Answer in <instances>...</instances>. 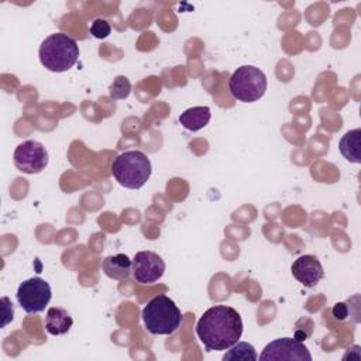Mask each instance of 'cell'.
Here are the masks:
<instances>
[{"label": "cell", "instance_id": "cell-1", "mask_svg": "<svg viewBox=\"0 0 361 361\" xmlns=\"http://www.w3.org/2000/svg\"><path fill=\"white\" fill-rule=\"evenodd\" d=\"M196 334L207 351L228 350L243 334L241 316L230 306H212L197 320Z\"/></svg>", "mask_w": 361, "mask_h": 361}, {"label": "cell", "instance_id": "cell-2", "mask_svg": "<svg viewBox=\"0 0 361 361\" xmlns=\"http://www.w3.org/2000/svg\"><path fill=\"white\" fill-rule=\"evenodd\" d=\"M142 323L151 334L168 336L175 333L182 323V312L166 295H157L148 300L141 312Z\"/></svg>", "mask_w": 361, "mask_h": 361}, {"label": "cell", "instance_id": "cell-3", "mask_svg": "<svg viewBox=\"0 0 361 361\" xmlns=\"http://www.w3.org/2000/svg\"><path fill=\"white\" fill-rule=\"evenodd\" d=\"M79 58L76 41L63 32L47 37L39 45V61L51 72H65L71 69Z\"/></svg>", "mask_w": 361, "mask_h": 361}, {"label": "cell", "instance_id": "cell-4", "mask_svg": "<svg viewBox=\"0 0 361 361\" xmlns=\"http://www.w3.org/2000/svg\"><path fill=\"white\" fill-rule=\"evenodd\" d=\"M114 179L127 189H140L151 176L149 158L137 149L118 154L111 162Z\"/></svg>", "mask_w": 361, "mask_h": 361}, {"label": "cell", "instance_id": "cell-5", "mask_svg": "<svg viewBox=\"0 0 361 361\" xmlns=\"http://www.w3.org/2000/svg\"><path fill=\"white\" fill-rule=\"evenodd\" d=\"M228 90L231 96L240 102H257L267 90V76L257 66L243 65L230 76Z\"/></svg>", "mask_w": 361, "mask_h": 361}, {"label": "cell", "instance_id": "cell-6", "mask_svg": "<svg viewBox=\"0 0 361 361\" xmlns=\"http://www.w3.org/2000/svg\"><path fill=\"white\" fill-rule=\"evenodd\" d=\"M52 296L51 286L39 276L30 278L20 283L17 289V300L27 313H39L49 303Z\"/></svg>", "mask_w": 361, "mask_h": 361}, {"label": "cell", "instance_id": "cell-7", "mask_svg": "<svg viewBox=\"0 0 361 361\" xmlns=\"http://www.w3.org/2000/svg\"><path fill=\"white\" fill-rule=\"evenodd\" d=\"M259 360L268 361H312L307 347L298 338L281 337L265 345Z\"/></svg>", "mask_w": 361, "mask_h": 361}, {"label": "cell", "instance_id": "cell-8", "mask_svg": "<svg viewBox=\"0 0 361 361\" xmlns=\"http://www.w3.org/2000/svg\"><path fill=\"white\" fill-rule=\"evenodd\" d=\"M13 158L16 168L30 175L39 173L48 165V151L35 140H27L17 145Z\"/></svg>", "mask_w": 361, "mask_h": 361}, {"label": "cell", "instance_id": "cell-9", "mask_svg": "<svg viewBox=\"0 0 361 361\" xmlns=\"http://www.w3.org/2000/svg\"><path fill=\"white\" fill-rule=\"evenodd\" d=\"M131 261L133 276L138 283H154L165 272L164 259L154 251H140Z\"/></svg>", "mask_w": 361, "mask_h": 361}, {"label": "cell", "instance_id": "cell-10", "mask_svg": "<svg viewBox=\"0 0 361 361\" xmlns=\"http://www.w3.org/2000/svg\"><path fill=\"white\" fill-rule=\"evenodd\" d=\"M290 271L296 281L306 288L316 286L324 276L322 262L314 255L310 254L300 255L298 259H295L290 267Z\"/></svg>", "mask_w": 361, "mask_h": 361}, {"label": "cell", "instance_id": "cell-11", "mask_svg": "<svg viewBox=\"0 0 361 361\" xmlns=\"http://www.w3.org/2000/svg\"><path fill=\"white\" fill-rule=\"evenodd\" d=\"M73 324L71 314L62 307H49L45 316V329L52 336H61L69 331Z\"/></svg>", "mask_w": 361, "mask_h": 361}, {"label": "cell", "instance_id": "cell-12", "mask_svg": "<svg viewBox=\"0 0 361 361\" xmlns=\"http://www.w3.org/2000/svg\"><path fill=\"white\" fill-rule=\"evenodd\" d=\"M212 111L207 106H195L190 109H186L179 116V123L190 131H199L203 127H206L210 121Z\"/></svg>", "mask_w": 361, "mask_h": 361}, {"label": "cell", "instance_id": "cell-13", "mask_svg": "<svg viewBox=\"0 0 361 361\" xmlns=\"http://www.w3.org/2000/svg\"><path fill=\"white\" fill-rule=\"evenodd\" d=\"M131 265H133V261L126 254H116V255L106 257L102 264V268L109 278L127 279L133 272Z\"/></svg>", "mask_w": 361, "mask_h": 361}, {"label": "cell", "instance_id": "cell-14", "mask_svg": "<svg viewBox=\"0 0 361 361\" xmlns=\"http://www.w3.org/2000/svg\"><path fill=\"white\" fill-rule=\"evenodd\" d=\"M360 135H361V130L360 128H354L347 131L340 142H338V148L341 155L354 164H360L361 162V154H360Z\"/></svg>", "mask_w": 361, "mask_h": 361}, {"label": "cell", "instance_id": "cell-15", "mask_svg": "<svg viewBox=\"0 0 361 361\" xmlns=\"http://www.w3.org/2000/svg\"><path fill=\"white\" fill-rule=\"evenodd\" d=\"M224 361L228 360H241V361H257L258 360V354L254 348L252 344L247 343V341H237L235 344H233L228 351L223 355Z\"/></svg>", "mask_w": 361, "mask_h": 361}, {"label": "cell", "instance_id": "cell-16", "mask_svg": "<svg viewBox=\"0 0 361 361\" xmlns=\"http://www.w3.org/2000/svg\"><path fill=\"white\" fill-rule=\"evenodd\" d=\"M131 92V83L126 76H117L109 86V94L111 99H126Z\"/></svg>", "mask_w": 361, "mask_h": 361}, {"label": "cell", "instance_id": "cell-17", "mask_svg": "<svg viewBox=\"0 0 361 361\" xmlns=\"http://www.w3.org/2000/svg\"><path fill=\"white\" fill-rule=\"evenodd\" d=\"M111 32V27L109 24L107 20L104 18H96L93 20L92 25H90V34L94 37V38H99V39H103L106 37H109Z\"/></svg>", "mask_w": 361, "mask_h": 361}, {"label": "cell", "instance_id": "cell-18", "mask_svg": "<svg viewBox=\"0 0 361 361\" xmlns=\"http://www.w3.org/2000/svg\"><path fill=\"white\" fill-rule=\"evenodd\" d=\"M1 302L4 303L3 305V313H4V319H3V323L1 326L6 327L11 320H13V313H14V309H13V303H10V299L7 296H4L1 299Z\"/></svg>", "mask_w": 361, "mask_h": 361}, {"label": "cell", "instance_id": "cell-19", "mask_svg": "<svg viewBox=\"0 0 361 361\" xmlns=\"http://www.w3.org/2000/svg\"><path fill=\"white\" fill-rule=\"evenodd\" d=\"M333 316L337 319V320H344L347 316H348V307L345 303H336L334 307H333Z\"/></svg>", "mask_w": 361, "mask_h": 361}]
</instances>
